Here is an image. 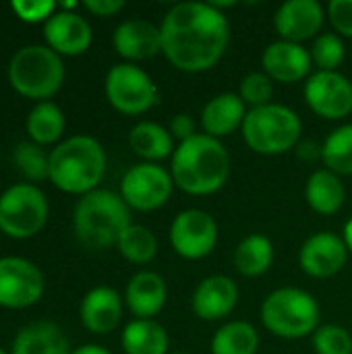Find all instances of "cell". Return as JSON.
<instances>
[{"instance_id": "1", "label": "cell", "mask_w": 352, "mask_h": 354, "mask_svg": "<svg viewBox=\"0 0 352 354\" xmlns=\"http://www.w3.org/2000/svg\"><path fill=\"white\" fill-rule=\"evenodd\" d=\"M162 54L183 73L214 68L230 41L226 15L212 2L174 4L160 23Z\"/></svg>"}, {"instance_id": "2", "label": "cell", "mask_w": 352, "mask_h": 354, "mask_svg": "<svg viewBox=\"0 0 352 354\" xmlns=\"http://www.w3.org/2000/svg\"><path fill=\"white\" fill-rule=\"evenodd\" d=\"M174 187L187 195L203 197L220 191L230 176V156L220 139L205 133L176 145L170 158Z\"/></svg>"}, {"instance_id": "3", "label": "cell", "mask_w": 352, "mask_h": 354, "mask_svg": "<svg viewBox=\"0 0 352 354\" xmlns=\"http://www.w3.org/2000/svg\"><path fill=\"white\" fill-rule=\"evenodd\" d=\"M131 224V207L118 193L108 189H95L83 195L73 212L77 241L93 251L116 247Z\"/></svg>"}, {"instance_id": "4", "label": "cell", "mask_w": 352, "mask_h": 354, "mask_svg": "<svg viewBox=\"0 0 352 354\" xmlns=\"http://www.w3.org/2000/svg\"><path fill=\"white\" fill-rule=\"evenodd\" d=\"M106 172V151L89 135H75L60 141L50 151L52 185L64 193L87 195L98 189Z\"/></svg>"}, {"instance_id": "5", "label": "cell", "mask_w": 352, "mask_h": 354, "mask_svg": "<svg viewBox=\"0 0 352 354\" xmlns=\"http://www.w3.org/2000/svg\"><path fill=\"white\" fill-rule=\"evenodd\" d=\"M8 81L25 97L48 102L64 83L62 56L44 44H29L8 62Z\"/></svg>"}, {"instance_id": "6", "label": "cell", "mask_w": 352, "mask_h": 354, "mask_svg": "<svg viewBox=\"0 0 352 354\" xmlns=\"http://www.w3.org/2000/svg\"><path fill=\"white\" fill-rule=\"evenodd\" d=\"M241 133L251 151L259 156H280L299 145L303 124L295 110L272 102L261 108H251Z\"/></svg>"}, {"instance_id": "7", "label": "cell", "mask_w": 352, "mask_h": 354, "mask_svg": "<svg viewBox=\"0 0 352 354\" xmlns=\"http://www.w3.org/2000/svg\"><path fill=\"white\" fill-rule=\"evenodd\" d=\"M322 311L317 301L301 288L286 286L270 292L261 305V322L268 332L284 340L313 336L319 328Z\"/></svg>"}, {"instance_id": "8", "label": "cell", "mask_w": 352, "mask_h": 354, "mask_svg": "<svg viewBox=\"0 0 352 354\" xmlns=\"http://www.w3.org/2000/svg\"><path fill=\"white\" fill-rule=\"evenodd\" d=\"M48 222V199L33 183H19L0 195V232L10 239L35 236Z\"/></svg>"}, {"instance_id": "9", "label": "cell", "mask_w": 352, "mask_h": 354, "mask_svg": "<svg viewBox=\"0 0 352 354\" xmlns=\"http://www.w3.org/2000/svg\"><path fill=\"white\" fill-rule=\"evenodd\" d=\"M104 91L112 108L127 116L147 112L151 106L158 104L160 97L154 79L141 66H135L131 62L114 64L108 71Z\"/></svg>"}, {"instance_id": "10", "label": "cell", "mask_w": 352, "mask_h": 354, "mask_svg": "<svg viewBox=\"0 0 352 354\" xmlns=\"http://www.w3.org/2000/svg\"><path fill=\"white\" fill-rule=\"evenodd\" d=\"M174 189L170 172L151 162H141L129 168L120 180V197L131 209L154 212L168 203Z\"/></svg>"}, {"instance_id": "11", "label": "cell", "mask_w": 352, "mask_h": 354, "mask_svg": "<svg viewBox=\"0 0 352 354\" xmlns=\"http://www.w3.org/2000/svg\"><path fill=\"white\" fill-rule=\"evenodd\" d=\"M170 245L183 259H203L218 245V222L203 209H185L172 220Z\"/></svg>"}, {"instance_id": "12", "label": "cell", "mask_w": 352, "mask_h": 354, "mask_svg": "<svg viewBox=\"0 0 352 354\" xmlns=\"http://www.w3.org/2000/svg\"><path fill=\"white\" fill-rule=\"evenodd\" d=\"M41 270L25 257H0V307L25 309L44 295Z\"/></svg>"}, {"instance_id": "13", "label": "cell", "mask_w": 352, "mask_h": 354, "mask_svg": "<svg viewBox=\"0 0 352 354\" xmlns=\"http://www.w3.org/2000/svg\"><path fill=\"white\" fill-rule=\"evenodd\" d=\"M309 108L326 120H342L352 112V83L338 71H317L305 83Z\"/></svg>"}, {"instance_id": "14", "label": "cell", "mask_w": 352, "mask_h": 354, "mask_svg": "<svg viewBox=\"0 0 352 354\" xmlns=\"http://www.w3.org/2000/svg\"><path fill=\"white\" fill-rule=\"evenodd\" d=\"M349 259V247L344 239L334 232H317L309 236L299 253L301 270L311 278H332L336 276Z\"/></svg>"}, {"instance_id": "15", "label": "cell", "mask_w": 352, "mask_h": 354, "mask_svg": "<svg viewBox=\"0 0 352 354\" xmlns=\"http://www.w3.org/2000/svg\"><path fill=\"white\" fill-rule=\"evenodd\" d=\"M44 37H46V46L52 48L56 54L79 56L89 50L93 33H91V25L79 12L58 8L44 23Z\"/></svg>"}, {"instance_id": "16", "label": "cell", "mask_w": 352, "mask_h": 354, "mask_svg": "<svg viewBox=\"0 0 352 354\" xmlns=\"http://www.w3.org/2000/svg\"><path fill=\"white\" fill-rule=\"evenodd\" d=\"M326 10L317 0H288L274 15V27L284 41L311 39L324 25Z\"/></svg>"}, {"instance_id": "17", "label": "cell", "mask_w": 352, "mask_h": 354, "mask_svg": "<svg viewBox=\"0 0 352 354\" xmlns=\"http://www.w3.org/2000/svg\"><path fill=\"white\" fill-rule=\"evenodd\" d=\"M112 44L114 50L133 64L162 54V31L160 25H154L151 21L129 19L114 29Z\"/></svg>"}, {"instance_id": "18", "label": "cell", "mask_w": 352, "mask_h": 354, "mask_svg": "<svg viewBox=\"0 0 352 354\" xmlns=\"http://www.w3.org/2000/svg\"><path fill=\"white\" fill-rule=\"evenodd\" d=\"M263 73L278 83H299L305 79L313 66L311 52L303 48V44L295 41H272L261 54Z\"/></svg>"}, {"instance_id": "19", "label": "cell", "mask_w": 352, "mask_h": 354, "mask_svg": "<svg viewBox=\"0 0 352 354\" xmlns=\"http://www.w3.org/2000/svg\"><path fill=\"white\" fill-rule=\"evenodd\" d=\"M239 303V286L224 274L207 276L195 288L191 307L193 313L203 322H218L228 317Z\"/></svg>"}, {"instance_id": "20", "label": "cell", "mask_w": 352, "mask_h": 354, "mask_svg": "<svg viewBox=\"0 0 352 354\" xmlns=\"http://www.w3.org/2000/svg\"><path fill=\"white\" fill-rule=\"evenodd\" d=\"M79 315L87 332L110 334L122 319V299L110 286H95L83 297Z\"/></svg>"}, {"instance_id": "21", "label": "cell", "mask_w": 352, "mask_h": 354, "mask_svg": "<svg viewBox=\"0 0 352 354\" xmlns=\"http://www.w3.org/2000/svg\"><path fill=\"white\" fill-rule=\"evenodd\" d=\"M168 286L156 272H137L124 292V301L135 319H154L166 305Z\"/></svg>"}, {"instance_id": "22", "label": "cell", "mask_w": 352, "mask_h": 354, "mask_svg": "<svg viewBox=\"0 0 352 354\" xmlns=\"http://www.w3.org/2000/svg\"><path fill=\"white\" fill-rule=\"evenodd\" d=\"M247 112L249 110L239 93H218L201 110V129L214 139L228 137L237 129H243Z\"/></svg>"}, {"instance_id": "23", "label": "cell", "mask_w": 352, "mask_h": 354, "mask_svg": "<svg viewBox=\"0 0 352 354\" xmlns=\"http://www.w3.org/2000/svg\"><path fill=\"white\" fill-rule=\"evenodd\" d=\"M68 340L60 326L52 322H33L17 334L12 354H71Z\"/></svg>"}, {"instance_id": "24", "label": "cell", "mask_w": 352, "mask_h": 354, "mask_svg": "<svg viewBox=\"0 0 352 354\" xmlns=\"http://www.w3.org/2000/svg\"><path fill=\"white\" fill-rule=\"evenodd\" d=\"M129 145L131 149L145 162H162L166 158H172L174 153V137L170 131L158 122L143 120L137 122L129 133Z\"/></svg>"}, {"instance_id": "25", "label": "cell", "mask_w": 352, "mask_h": 354, "mask_svg": "<svg viewBox=\"0 0 352 354\" xmlns=\"http://www.w3.org/2000/svg\"><path fill=\"white\" fill-rule=\"evenodd\" d=\"M344 185L338 174L330 170H315L305 185V199L319 216H334L344 205Z\"/></svg>"}, {"instance_id": "26", "label": "cell", "mask_w": 352, "mask_h": 354, "mask_svg": "<svg viewBox=\"0 0 352 354\" xmlns=\"http://www.w3.org/2000/svg\"><path fill=\"white\" fill-rule=\"evenodd\" d=\"M120 344L127 354H166L170 340L156 319H133L122 330Z\"/></svg>"}, {"instance_id": "27", "label": "cell", "mask_w": 352, "mask_h": 354, "mask_svg": "<svg viewBox=\"0 0 352 354\" xmlns=\"http://www.w3.org/2000/svg\"><path fill=\"white\" fill-rule=\"evenodd\" d=\"M274 263V245L263 234H251L234 249V268L245 278L263 276Z\"/></svg>"}, {"instance_id": "28", "label": "cell", "mask_w": 352, "mask_h": 354, "mask_svg": "<svg viewBox=\"0 0 352 354\" xmlns=\"http://www.w3.org/2000/svg\"><path fill=\"white\" fill-rule=\"evenodd\" d=\"M64 114L54 102H37L25 122L31 141L41 147L56 143L64 133Z\"/></svg>"}, {"instance_id": "29", "label": "cell", "mask_w": 352, "mask_h": 354, "mask_svg": "<svg viewBox=\"0 0 352 354\" xmlns=\"http://www.w3.org/2000/svg\"><path fill=\"white\" fill-rule=\"evenodd\" d=\"M259 334L247 322L224 324L212 338V354H255Z\"/></svg>"}, {"instance_id": "30", "label": "cell", "mask_w": 352, "mask_h": 354, "mask_svg": "<svg viewBox=\"0 0 352 354\" xmlns=\"http://www.w3.org/2000/svg\"><path fill=\"white\" fill-rule=\"evenodd\" d=\"M322 162L326 164V170L338 176L352 174V124H342L326 137Z\"/></svg>"}, {"instance_id": "31", "label": "cell", "mask_w": 352, "mask_h": 354, "mask_svg": "<svg viewBox=\"0 0 352 354\" xmlns=\"http://www.w3.org/2000/svg\"><path fill=\"white\" fill-rule=\"evenodd\" d=\"M118 253L131 261V263H137V266H143V263H149L156 253H158V239L156 234L143 226V224H131L122 236L118 239Z\"/></svg>"}, {"instance_id": "32", "label": "cell", "mask_w": 352, "mask_h": 354, "mask_svg": "<svg viewBox=\"0 0 352 354\" xmlns=\"http://www.w3.org/2000/svg\"><path fill=\"white\" fill-rule=\"evenodd\" d=\"M12 162L17 170L31 183H39L50 174V153L33 141H23L12 151Z\"/></svg>"}, {"instance_id": "33", "label": "cell", "mask_w": 352, "mask_h": 354, "mask_svg": "<svg viewBox=\"0 0 352 354\" xmlns=\"http://www.w3.org/2000/svg\"><path fill=\"white\" fill-rule=\"evenodd\" d=\"M311 60L317 71H336L344 62V44L338 33H322L313 41Z\"/></svg>"}, {"instance_id": "34", "label": "cell", "mask_w": 352, "mask_h": 354, "mask_svg": "<svg viewBox=\"0 0 352 354\" xmlns=\"http://www.w3.org/2000/svg\"><path fill=\"white\" fill-rule=\"evenodd\" d=\"M311 342L315 354H352L351 332L342 326H319Z\"/></svg>"}, {"instance_id": "35", "label": "cell", "mask_w": 352, "mask_h": 354, "mask_svg": "<svg viewBox=\"0 0 352 354\" xmlns=\"http://www.w3.org/2000/svg\"><path fill=\"white\" fill-rule=\"evenodd\" d=\"M239 95L245 102V106L251 108H261L272 104L274 95V81L266 73H249L239 87Z\"/></svg>"}, {"instance_id": "36", "label": "cell", "mask_w": 352, "mask_h": 354, "mask_svg": "<svg viewBox=\"0 0 352 354\" xmlns=\"http://www.w3.org/2000/svg\"><path fill=\"white\" fill-rule=\"evenodd\" d=\"M10 8L21 21L39 23V21H48L58 10V4L52 0H12Z\"/></svg>"}, {"instance_id": "37", "label": "cell", "mask_w": 352, "mask_h": 354, "mask_svg": "<svg viewBox=\"0 0 352 354\" xmlns=\"http://www.w3.org/2000/svg\"><path fill=\"white\" fill-rule=\"evenodd\" d=\"M326 12L338 35L352 37V0H332Z\"/></svg>"}, {"instance_id": "38", "label": "cell", "mask_w": 352, "mask_h": 354, "mask_svg": "<svg viewBox=\"0 0 352 354\" xmlns=\"http://www.w3.org/2000/svg\"><path fill=\"white\" fill-rule=\"evenodd\" d=\"M168 131H170V135L178 143H183V141H187V139L197 135V122L193 120L191 114H174L172 120H170V129Z\"/></svg>"}, {"instance_id": "39", "label": "cell", "mask_w": 352, "mask_h": 354, "mask_svg": "<svg viewBox=\"0 0 352 354\" xmlns=\"http://www.w3.org/2000/svg\"><path fill=\"white\" fill-rule=\"evenodd\" d=\"M83 6L98 17H112L118 10H122L124 2L122 0H85Z\"/></svg>"}, {"instance_id": "40", "label": "cell", "mask_w": 352, "mask_h": 354, "mask_svg": "<svg viewBox=\"0 0 352 354\" xmlns=\"http://www.w3.org/2000/svg\"><path fill=\"white\" fill-rule=\"evenodd\" d=\"M295 149H297V156L301 160H307V162L322 158V145H317L315 141H309V139H301Z\"/></svg>"}, {"instance_id": "41", "label": "cell", "mask_w": 352, "mask_h": 354, "mask_svg": "<svg viewBox=\"0 0 352 354\" xmlns=\"http://www.w3.org/2000/svg\"><path fill=\"white\" fill-rule=\"evenodd\" d=\"M71 354H112L110 351H106L104 346L100 344H83L79 348H75Z\"/></svg>"}, {"instance_id": "42", "label": "cell", "mask_w": 352, "mask_h": 354, "mask_svg": "<svg viewBox=\"0 0 352 354\" xmlns=\"http://www.w3.org/2000/svg\"><path fill=\"white\" fill-rule=\"evenodd\" d=\"M344 243H346V247H349V253H352V218L346 222V226H344Z\"/></svg>"}, {"instance_id": "43", "label": "cell", "mask_w": 352, "mask_h": 354, "mask_svg": "<svg viewBox=\"0 0 352 354\" xmlns=\"http://www.w3.org/2000/svg\"><path fill=\"white\" fill-rule=\"evenodd\" d=\"M0 354H6V351H4V348H0Z\"/></svg>"}, {"instance_id": "44", "label": "cell", "mask_w": 352, "mask_h": 354, "mask_svg": "<svg viewBox=\"0 0 352 354\" xmlns=\"http://www.w3.org/2000/svg\"><path fill=\"white\" fill-rule=\"evenodd\" d=\"M174 354H189V353H174Z\"/></svg>"}]
</instances>
